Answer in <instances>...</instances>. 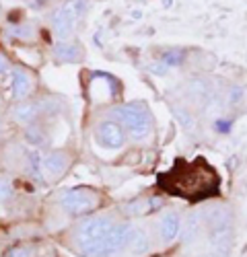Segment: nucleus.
<instances>
[{
  "label": "nucleus",
  "instance_id": "4468645a",
  "mask_svg": "<svg viewBox=\"0 0 247 257\" xmlns=\"http://www.w3.org/2000/svg\"><path fill=\"white\" fill-rule=\"evenodd\" d=\"M52 54L62 64H80L85 60V48H82L80 41H74V39L56 41V46L52 48Z\"/></svg>",
  "mask_w": 247,
  "mask_h": 257
},
{
  "label": "nucleus",
  "instance_id": "a878e982",
  "mask_svg": "<svg viewBox=\"0 0 247 257\" xmlns=\"http://www.w3.org/2000/svg\"><path fill=\"white\" fill-rule=\"evenodd\" d=\"M11 68H13V64H11V60L0 52V76H5V74H9L11 72Z\"/></svg>",
  "mask_w": 247,
  "mask_h": 257
},
{
  "label": "nucleus",
  "instance_id": "ddd939ff",
  "mask_svg": "<svg viewBox=\"0 0 247 257\" xmlns=\"http://www.w3.org/2000/svg\"><path fill=\"white\" fill-rule=\"evenodd\" d=\"M50 29L56 37V41H68L74 37V31H76V23L62 11L60 7H56L52 13H50Z\"/></svg>",
  "mask_w": 247,
  "mask_h": 257
},
{
  "label": "nucleus",
  "instance_id": "9d476101",
  "mask_svg": "<svg viewBox=\"0 0 247 257\" xmlns=\"http://www.w3.org/2000/svg\"><path fill=\"white\" fill-rule=\"evenodd\" d=\"M132 222L130 220H115L111 228L107 230L105 239H103V249H105V257H113L121 251H126L128 239L132 232Z\"/></svg>",
  "mask_w": 247,
  "mask_h": 257
},
{
  "label": "nucleus",
  "instance_id": "f8f14e48",
  "mask_svg": "<svg viewBox=\"0 0 247 257\" xmlns=\"http://www.w3.org/2000/svg\"><path fill=\"white\" fill-rule=\"evenodd\" d=\"M202 237H206V228H204V222H202V216H200V210H192L183 216L179 241L190 247V245L198 243Z\"/></svg>",
  "mask_w": 247,
  "mask_h": 257
},
{
  "label": "nucleus",
  "instance_id": "6ab92c4d",
  "mask_svg": "<svg viewBox=\"0 0 247 257\" xmlns=\"http://www.w3.org/2000/svg\"><path fill=\"white\" fill-rule=\"evenodd\" d=\"M60 9L64 11L74 23L78 25L82 19L87 17V11H89V0H64L60 5Z\"/></svg>",
  "mask_w": 247,
  "mask_h": 257
},
{
  "label": "nucleus",
  "instance_id": "20e7f679",
  "mask_svg": "<svg viewBox=\"0 0 247 257\" xmlns=\"http://www.w3.org/2000/svg\"><path fill=\"white\" fill-rule=\"evenodd\" d=\"M58 206L60 210L72 218H82L95 214L103 206V194L95 187L78 185V187H68L60 191L58 196Z\"/></svg>",
  "mask_w": 247,
  "mask_h": 257
},
{
  "label": "nucleus",
  "instance_id": "f03ea898",
  "mask_svg": "<svg viewBox=\"0 0 247 257\" xmlns=\"http://www.w3.org/2000/svg\"><path fill=\"white\" fill-rule=\"evenodd\" d=\"M113 222V214H89L76 218L72 226V243L68 247L80 257H105L103 239Z\"/></svg>",
  "mask_w": 247,
  "mask_h": 257
},
{
  "label": "nucleus",
  "instance_id": "5701e85b",
  "mask_svg": "<svg viewBox=\"0 0 247 257\" xmlns=\"http://www.w3.org/2000/svg\"><path fill=\"white\" fill-rule=\"evenodd\" d=\"M15 198V185L7 173H0V208H5Z\"/></svg>",
  "mask_w": 247,
  "mask_h": 257
},
{
  "label": "nucleus",
  "instance_id": "393cba45",
  "mask_svg": "<svg viewBox=\"0 0 247 257\" xmlns=\"http://www.w3.org/2000/svg\"><path fill=\"white\" fill-rule=\"evenodd\" d=\"M25 5L31 11H48L54 5V0H25Z\"/></svg>",
  "mask_w": 247,
  "mask_h": 257
},
{
  "label": "nucleus",
  "instance_id": "2eb2a0df",
  "mask_svg": "<svg viewBox=\"0 0 247 257\" xmlns=\"http://www.w3.org/2000/svg\"><path fill=\"white\" fill-rule=\"evenodd\" d=\"M171 113L188 134H196L198 132L200 119H198V113L194 111L192 105H188L185 101H175V103H171Z\"/></svg>",
  "mask_w": 247,
  "mask_h": 257
},
{
  "label": "nucleus",
  "instance_id": "423d86ee",
  "mask_svg": "<svg viewBox=\"0 0 247 257\" xmlns=\"http://www.w3.org/2000/svg\"><path fill=\"white\" fill-rule=\"evenodd\" d=\"M74 163V155L68 151V148H50L41 155V171H44V177L50 181L62 179L70 167Z\"/></svg>",
  "mask_w": 247,
  "mask_h": 257
},
{
  "label": "nucleus",
  "instance_id": "dca6fc26",
  "mask_svg": "<svg viewBox=\"0 0 247 257\" xmlns=\"http://www.w3.org/2000/svg\"><path fill=\"white\" fill-rule=\"evenodd\" d=\"M153 249V237H151V230L144 228V226H132L130 232V239H128V247L126 251L132 253L134 257H142L151 253Z\"/></svg>",
  "mask_w": 247,
  "mask_h": 257
},
{
  "label": "nucleus",
  "instance_id": "39448f33",
  "mask_svg": "<svg viewBox=\"0 0 247 257\" xmlns=\"http://www.w3.org/2000/svg\"><path fill=\"white\" fill-rule=\"evenodd\" d=\"M93 138L97 146H101L103 151H121L128 142V134L124 130V125L117 119H101L93 127Z\"/></svg>",
  "mask_w": 247,
  "mask_h": 257
},
{
  "label": "nucleus",
  "instance_id": "aec40b11",
  "mask_svg": "<svg viewBox=\"0 0 247 257\" xmlns=\"http://www.w3.org/2000/svg\"><path fill=\"white\" fill-rule=\"evenodd\" d=\"M11 37L19 39V41H25V44H33V41L37 39V27L33 23H29V21H23V23L19 25H13L7 29Z\"/></svg>",
  "mask_w": 247,
  "mask_h": 257
},
{
  "label": "nucleus",
  "instance_id": "cd10ccee",
  "mask_svg": "<svg viewBox=\"0 0 247 257\" xmlns=\"http://www.w3.org/2000/svg\"><path fill=\"white\" fill-rule=\"evenodd\" d=\"M5 109V99H3V95H0V111Z\"/></svg>",
  "mask_w": 247,
  "mask_h": 257
},
{
  "label": "nucleus",
  "instance_id": "b1692460",
  "mask_svg": "<svg viewBox=\"0 0 247 257\" xmlns=\"http://www.w3.org/2000/svg\"><path fill=\"white\" fill-rule=\"evenodd\" d=\"M3 257H35V245L31 243H17L13 247H9Z\"/></svg>",
  "mask_w": 247,
  "mask_h": 257
},
{
  "label": "nucleus",
  "instance_id": "f3484780",
  "mask_svg": "<svg viewBox=\"0 0 247 257\" xmlns=\"http://www.w3.org/2000/svg\"><path fill=\"white\" fill-rule=\"evenodd\" d=\"M23 138L27 142V146L35 148V151H39V148H48L52 138H50V132L46 130L44 121H37V123H31L27 127H23Z\"/></svg>",
  "mask_w": 247,
  "mask_h": 257
},
{
  "label": "nucleus",
  "instance_id": "7ed1b4c3",
  "mask_svg": "<svg viewBox=\"0 0 247 257\" xmlns=\"http://www.w3.org/2000/svg\"><path fill=\"white\" fill-rule=\"evenodd\" d=\"M113 119H117L132 142H147L153 136V115L147 103L130 101L113 107Z\"/></svg>",
  "mask_w": 247,
  "mask_h": 257
},
{
  "label": "nucleus",
  "instance_id": "1a4fd4ad",
  "mask_svg": "<svg viewBox=\"0 0 247 257\" xmlns=\"http://www.w3.org/2000/svg\"><path fill=\"white\" fill-rule=\"evenodd\" d=\"M9 76H11V99L15 103L31 99L35 91V74L27 66H13Z\"/></svg>",
  "mask_w": 247,
  "mask_h": 257
},
{
  "label": "nucleus",
  "instance_id": "a211bd4d",
  "mask_svg": "<svg viewBox=\"0 0 247 257\" xmlns=\"http://www.w3.org/2000/svg\"><path fill=\"white\" fill-rule=\"evenodd\" d=\"M190 58V52L188 50H183V48H167V50H163L159 54V62L163 64L165 68H179L183 66L185 62H188Z\"/></svg>",
  "mask_w": 247,
  "mask_h": 257
},
{
  "label": "nucleus",
  "instance_id": "9b49d317",
  "mask_svg": "<svg viewBox=\"0 0 247 257\" xmlns=\"http://www.w3.org/2000/svg\"><path fill=\"white\" fill-rule=\"evenodd\" d=\"M11 119L17 125H21V127H27L31 123L44 121V117H41V103H39V99L17 101L11 107Z\"/></svg>",
  "mask_w": 247,
  "mask_h": 257
},
{
  "label": "nucleus",
  "instance_id": "c85d7f7f",
  "mask_svg": "<svg viewBox=\"0 0 247 257\" xmlns=\"http://www.w3.org/2000/svg\"><path fill=\"white\" fill-rule=\"evenodd\" d=\"M0 138H3V127H0Z\"/></svg>",
  "mask_w": 247,
  "mask_h": 257
},
{
  "label": "nucleus",
  "instance_id": "6e6552de",
  "mask_svg": "<svg viewBox=\"0 0 247 257\" xmlns=\"http://www.w3.org/2000/svg\"><path fill=\"white\" fill-rule=\"evenodd\" d=\"M181 224H183V216L179 214V210H165L161 212V216L155 222V232L161 245H171L179 239L181 234Z\"/></svg>",
  "mask_w": 247,
  "mask_h": 257
},
{
  "label": "nucleus",
  "instance_id": "412c9836",
  "mask_svg": "<svg viewBox=\"0 0 247 257\" xmlns=\"http://www.w3.org/2000/svg\"><path fill=\"white\" fill-rule=\"evenodd\" d=\"M39 103H41V117L48 119V117H58L62 111L66 109V105L62 99L54 97V95H48V97H39Z\"/></svg>",
  "mask_w": 247,
  "mask_h": 257
},
{
  "label": "nucleus",
  "instance_id": "f257e3e1",
  "mask_svg": "<svg viewBox=\"0 0 247 257\" xmlns=\"http://www.w3.org/2000/svg\"><path fill=\"white\" fill-rule=\"evenodd\" d=\"M157 185L165 194L192 204L208 202L220 196V177L206 159L177 161L167 173L159 175Z\"/></svg>",
  "mask_w": 247,
  "mask_h": 257
},
{
  "label": "nucleus",
  "instance_id": "4be33fe9",
  "mask_svg": "<svg viewBox=\"0 0 247 257\" xmlns=\"http://www.w3.org/2000/svg\"><path fill=\"white\" fill-rule=\"evenodd\" d=\"M245 97H247V91H245L243 84H239V82L229 84L226 91H224V103L229 107H233V109H237V107H241L245 103Z\"/></svg>",
  "mask_w": 247,
  "mask_h": 257
},
{
  "label": "nucleus",
  "instance_id": "bb28decb",
  "mask_svg": "<svg viewBox=\"0 0 247 257\" xmlns=\"http://www.w3.org/2000/svg\"><path fill=\"white\" fill-rule=\"evenodd\" d=\"M196 257H218V255L210 251V253H200V255H196Z\"/></svg>",
  "mask_w": 247,
  "mask_h": 257
},
{
  "label": "nucleus",
  "instance_id": "0eeeda50",
  "mask_svg": "<svg viewBox=\"0 0 247 257\" xmlns=\"http://www.w3.org/2000/svg\"><path fill=\"white\" fill-rule=\"evenodd\" d=\"M200 216L204 222V228H214L222 224H235V210L229 202H220V200H208L200 210Z\"/></svg>",
  "mask_w": 247,
  "mask_h": 257
}]
</instances>
